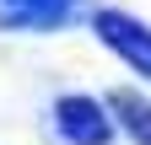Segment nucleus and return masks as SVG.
Listing matches in <instances>:
<instances>
[{"mask_svg": "<svg viewBox=\"0 0 151 145\" xmlns=\"http://www.w3.org/2000/svg\"><path fill=\"white\" fill-rule=\"evenodd\" d=\"M60 129H65V140H76V145H103V140L113 134V124H108L86 97H65V102H60Z\"/></svg>", "mask_w": 151, "mask_h": 145, "instance_id": "nucleus-2", "label": "nucleus"}, {"mask_svg": "<svg viewBox=\"0 0 151 145\" xmlns=\"http://www.w3.org/2000/svg\"><path fill=\"white\" fill-rule=\"evenodd\" d=\"M113 113H119V124H124V129L135 134L140 145H151V107H146L140 97H129V92H119V97H113Z\"/></svg>", "mask_w": 151, "mask_h": 145, "instance_id": "nucleus-4", "label": "nucleus"}, {"mask_svg": "<svg viewBox=\"0 0 151 145\" xmlns=\"http://www.w3.org/2000/svg\"><path fill=\"white\" fill-rule=\"evenodd\" d=\"M97 32H103L108 48H119L135 70H146V75H151V27L129 22V16H119V11H108V16H97Z\"/></svg>", "mask_w": 151, "mask_h": 145, "instance_id": "nucleus-1", "label": "nucleus"}, {"mask_svg": "<svg viewBox=\"0 0 151 145\" xmlns=\"http://www.w3.org/2000/svg\"><path fill=\"white\" fill-rule=\"evenodd\" d=\"M0 11L11 22H27V27H49L70 11V0H0Z\"/></svg>", "mask_w": 151, "mask_h": 145, "instance_id": "nucleus-3", "label": "nucleus"}]
</instances>
